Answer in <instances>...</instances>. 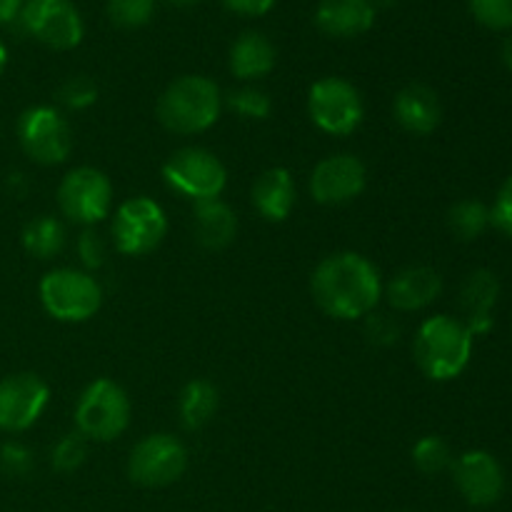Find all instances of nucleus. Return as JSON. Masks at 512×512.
Segmentation results:
<instances>
[{"instance_id":"aec40b11","label":"nucleus","mask_w":512,"mask_h":512,"mask_svg":"<svg viewBox=\"0 0 512 512\" xmlns=\"http://www.w3.org/2000/svg\"><path fill=\"white\" fill-rule=\"evenodd\" d=\"M253 208L263 215L268 223H283L290 218L298 200V190H295V180L288 168H268L255 178L253 190Z\"/></svg>"},{"instance_id":"72a5a7b5","label":"nucleus","mask_w":512,"mask_h":512,"mask_svg":"<svg viewBox=\"0 0 512 512\" xmlns=\"http://www.w3.org/2000/svg\"><path fill=\"white\" fill-rule=\"evenodd\" d=\"M365 335H368L370 345H375V348H390L400 340V325L393 315L370 313L365 318Z\"/></svg>"},{"instance_id":"a211bd4d","label":"nucleus","mask_w":512,"mask_h":512,"mask_svg":"<svg viewBox=\"0 0 512 512\" xmlns=\"http://www.w3.org/2000/svg\"><path fill=\"white\" fill-rule=\"evenodd\" d=\"M373 0H320L315 8V25L330 38H358L375 23Z\"/></svg>"},{"instance_id":"6e6552de","label":"nucleus","mask_w":512,"mask_h":512,"mask_svg":"<svg viewBox=\"0 0 512 512\" xmlns=\"http://www.w3.org/2000/svg\"><path fill=\"white\" fill-rule=\"evenodd\" d=\"M308 115L318 130L343 138L355 133L363 123V95L345 78H320L308 90Z\"/></svg>"},{"instance_id":"bb28decb","label":"nucleus","mask_w":512,"mask_h":512,"mask_svg":"<svg viewBox=\"0 0 512 512\" xmlns=\"http://www.w3.org/2000/svg\"><path fill=\"white\" fill-rule=\"evenodd\" d=\"M223 103L243 120H265L273 110V100L258 85H240L230 90L228 95H223Z\"/></svg>"},{"instance_id":"a19ab883","label":"nucleus","mask_w":512,"mask_h":512,"mask_svg":"<svg viewBox=\"0 0 512 512\" xmlns=\"http://www.w3.org/2000/svg\"><path fill=\"white\" fill-rule=\"evenodd\" d=\"M170 5H178V8H190V5H195L198 0H168Z\"/></svg>"},{"instance_id":"393cba45","label":"nucleus","mask_w":512,"mask_h":512,"mask_svg":"<svg viewBox=\"0 0 512 512\" xmlns=\"http://www.w3.org/2000/svg\"><path fill=\"white\" fill-rule=\"evenodd\" d=\"M490 208L480 200L465 198L455 203L448 213V228L460 243H473L488 230Z\"/></svg>"},{"instance_id":"2eb2a0df","label":"nucleus","mask_w":512,"mask_h":512,"mask_svg":"<svg viewBox=\"0 0 512 512\" xmlns=\"http://www.w3.org/2000/svg\"><path fill=\"white\" fill-rule=\"evenodd\" d=\"M453 483L463 500L473 508H490L505 493L503 465L488 450H468L450 465Z\"/></svg>"},{"instance_id":"f704fd0d","label":"nucleus","mask_w":512,"mask_h":512,"mask_svg":"<svg viewBox=\"0 0 512 512\" xmlns=\"http://www.w3.org/2000/svg\"><path fill=\"white\" fill-rule=\"evenodd\" d=\"M490 225H495L500 233L512 238V175L495 195V203L490 208Z\"/></svg>"},{"instance_id":"ea45409f","label":"nucleus","mask_w":512,"mask_h":512,"mask_svg":"<svg viewBox=\"0 0 512 512\" xmlns=\"http://www.w3.org/2000/svg\"><path fill=\"white\" fill-rule=\"evenodd\" d=\"M5 68H8V48H5V43L0 40V75H3Z\"/></svg>"},{"instance_id":"5701e85b","label":"nucleus","mask_w":512,"mask_h":512,"mask_svg":"<svg viewBox=\"0 0 512 512\" xmlns=\"http://www.w3.org/2000/svg\"><path fill=\"white\" fill-rule=\"evenodd\" d=\"M220 393L210 380L193 378L178 395V418L185 430H200L218 413Z\"/></svg>"},{"instance_id":"20e7f679","label":"nucleus","mask_w":512,"mask_h":512,"mask_svg":"<svg viewBox=\"0 0 512 512\" xmlns=\"http://www.w3.org/2000/svg\"><path fill=\"white\" fill-rule=\"evenodd\" d=\"M133 405L115 380L98 378L80 393L75 405V430L88 443H113L128 430Z\"/></svg>"},{"instance_id":"58836bf2","label":"nucleus","mask_w":512,"mask_h":512,"mask_svg":"<svg viewBox=\"0 0 512 512\" xmlns=\"http://www.w3.org/2000/svg\"><path fill=\"white\" fill-rule=\"evenodd\" d=\"M503 63L512 70V35H508L503 43Z\"/></svg>"},{"instance_id":"f03ea898","label":"nucleus","mask_w":512,"mask_h":512,"mask_svg":"<svg viewBox=\"0 0 512 512\" xmlns=\"http://www.w3.org/2000/svg\"><path fill=\"white\" fill-rule=\"evenodd\" d=\"M473 333L453 315H433L423 320L413 340L415 365L425 378L448 383L460 378L473 358Z\"/></svg>"},{"instance_id":"9d476101","label":"nucleus","mask_w":512,"mask_h":512,"mask_svg":"<svg viewBox=\"0 0 512 512\" xmlns=\"http://www.w3.org/2000/svg\"><path fill=\"white\" fill-rule=\"evenodd\" d=\"M110 230H113V243L118 253L140 258L160 248L168 235V215L153 198L138 195L118 205Z\"/></svg>"},{"instance_id":"7ed1b4c3","label":"nucleus","mask_w":512,"mask_h":512,"mask_svg":"<svg viewBox=\"0 0 512 512\" xmlns=\"http://www.w3.org/2000/svg\"><path fill=\"white\" fill-rule=\"evenodd\" d=\"M223 105V90L208 75H180L160 93L155 115L170 133L198 135L218 123Z\"/></svg>"},{"instance_id":"412c9836","label":"nucleus","mask_w":512,"mask_h":512,"mask_svg":"<svg viewBox=\"0 0 512 512\" xmlns=\"http://www.w3.org/2000/svg\"><path fill=\"white\" fill-rule=\"evenodd\" d=\"M275 63H278L275 45L270 43L268 35L258 33V30H248V33L238 35L235 43L230 45V73L243 80V83H255V80L270 75Z\"/></svg>"},{"instance_id":"4468645a","label":"nucleus","mask_w":512,"mask_h":512,"mask_svg":"<svg viewBox=\"0 0 512 512\" xmlns=\"http://www.w3.org/2000/svg\"><path fill=\"white\" fill-rule=\"evenodd\" d=\"M368 183V170L358 155L338 153L328 155L313 168L308 180V190L315 203L320 205H345L353 203Z\"/></svg>"},{"instance_id":"cd10ccee","label":"nucleus","mask_w":512,"mask_h":512,"mask_svg":"<svg viewBox=\"0 0 512 512\" xmlns=\"http://www.w3.org/2000/svg\"><path fill=\"white\" fill-rule=\"evenodd\" d=\"M105 13L113 25L123 30H138L155 15V0H108Z\"/></svg>"},{"instance_id":"c85d7f7f","label":"nucleus","mask_w":512,"mask_h":512,"mask_svg":"<svg viewBox=\"0 0 512 512\" xmlns=\"http://www.w3.org/2000/svg\"><path fill=\"white\" fill-rule=\"evenodd\" d=\"M85 458H88V440L78 430L65 433L50 450V465L55 473H75L78 468H83Z\"/></svg>"},{"instance_id":"ddd939ff","label":"nucleus","mask_w":512,"mask_h":512,"mask_svg":"<svg viewBox=\"0 0 512 512\" xmlns=\"http://www.w3.org/2000/svg\"><path fill=\"white\" fill-rule=\"evenodd\" d=\"M50 385L38 373H13L0 380V433L18 435L43 418Z\"/></svg>"},{"instance_id":"79ce46f5","label":"nucleus","mask_w":512,"mask_h":512,"mask_svg":"<svg viewBox=\"0 0 512 512\" xmlns=\"http://www.w3.org/2000/svg\"><path fill=\"white\" fill-rule=\"evenodd\" d=\"M395 0H373V5H375V10L378 8H390V5H393Z\"/></svg>"},{"instance_id":"6ab92c4d","label":"nucleus","mask_w":512,"mask_h":512,"mask_svg":"<svg viewBox=\"0 0 512 512\" xmlns=\"http://www.w3.org/2000/svg\"><path fill=\"white\" fill-rule=\"evenodd\" d=\"M393 115L403 130L413 135H430L443 120L438 93L425 83H410L395 95Z\"/></svg>"},{"instance_id":"39448f33","label":"nucleus","mask_w":512,"mask_h":512,"mask_svg":"<svg viewBox=\"0 0 512 512\" xmlns=\"http://www.w3.org/2000/svg\"><path fill=\"white\" fill-rule=\"evenodd\" d=\"M40 305L58 323H85L103 305V288L88 270L55 268L38 285Z\"/></svg>"},{"instance_id":"4c0bfd02","label":"nucleus","mask_w":512,"mask_h":512,"mask_svg":"<svg viewBox=\"0 0 512 512\" xmlns=\"http://www.w3.org/2000/svg\"><path fill=\"white\" fill-rule=\"evenodd\" d=\"M8 190L15 198H23L28 193V180H25L23 173H10L8 175Z\"/></svg>"},{"instance_id":"473e14b6","label":"nucleus","mask_w":512,"mask_h":512,"mask_svg":"<svg viewBox=\"0 0 512 512\" xmlns=\"http://www.w3.org/2000/svg\"><path fill=\"white\" fill-rule=\"evenodd\" d=\"M75 250H78L80 265L85 270H98L105 265V258H108V245H105L103 235L95 228H85L83 233L78 235V243H75Z\"/></svg>"},{"instance_id":"2f4dec72","label":"nucleus","mask_w":512,"mask_h":512,"mask_svg":"<svg viewBox=\"0 0 512 512\" xmlns=\"http://www.w3.org/2000/svg\"><path fill=\"white\" fill-rule=\"evenodd\" d=\"M35 458L30 453L28 445L18 443V440H8L0 445V473L8 478H28L33 473Z\"/></svg>"},{"instance_id":"7c9ffc66","label":"nucleus","mask_w":512,"mask_h":512,"mask_svg":"<svg viewBox=\"0 0 512 512\" xmlns=\"http://www.w3.org/2000/svg\"><path fill=\"white\" fill-rule=\"evenodd\" d=\"M470 13L490 30L512 28V0H468Z\"/></svg>"},{"instance_id":"dca6fc26","label":"nucleus","mask_w":512,"mask_h":512,"mask_svg":"<svg viewBox=\"0 0 512 512\" xmlns=\"http://www.w3.org/2000/svg\"><path fill=\"white\" fill-rule=\"evenodd\" d=\"M443 293V278L430 265H408L383 283V298L398 313H418Z\"/></svg>"},{"instance_id":"0eeeda50","label":"nucleus","mask_w":512,"mask_h":512,"mask_svg":"<svg viewBox=\"0 0 512 512\" xmlns=\"http://www.w3.org/2000/svg\"><path fill=\"white\" fill-rule=\"evenodd\" d=\"M20 150L33 163L53 168L73 153V130L65 115L53 105H33L23 110L15 125Z\"/></svg>"},{"instance_id":"423d86ee","label":"nucleus","mask_w":512,"mask_h":512,"mask_svg":"<svg viewBox=\"0 0 512 512\" xmlns=\"http://www.w3.org/2000/svg\"><path fill=\"white\" fill-rule=\"evenodd\" d=\"M163 180L170 190L193 203L215 200L223 195L228 185V170L223 160L210 150L188 145L170 155L163 163Z\"/></svg>"},{"instance_id":"b1692460","label":"nucleus","mask_w":512,"mask_h":512,"mask_svg":"<svg viewBox=\"0 0 512 512\" xmlns=\"http://www.w3.org/2000/svg\"><path fill=\"white\" fill-rule=\"evenodd\" d=\"M65 225L53 215H38L30 220L23 228L20 243H23L25 253L33 255L38 260H50L55 255L63 253L65 248Z\"/></svg>"},{"instance_id":"c9c22d12","label":"nucleus","mask_w":512,"mask_h":512,"mask_svg":"<svg viewBox=\"0 0 512 512\" xmlns=\"http://www.w3.org/2000/svg\"><path fill=\"white\" fill-rule=\"evenodd\" d=\"M225 8L235 15H245V18H260V15L270 13L275 0H223Z\"/></svg>"},{"instance_id":"f8f14e48","label":"nucleus","mask_w":512,"mask_h":512,"mask_svg":"<svg viewBox=\"0 0 512 512\" xmlns=\"http://www.w3.org/2000/svg\"><path fill=\"white\" fill-rule=\"evenodd\" d=\"M18 20L25 33L45 48L73 50L83 43V18L70 0H25Z\"/></svg>"},{"instance_id":"4be33fe9","label":"nucleus","mask_w":512,"mask_h":512,"mask_svg":"<svg viewBox=\"0 0 512 512\" xmlns=\"http://www.w3.org/2000/svg\"><path fill=\"white\" fill-rule=\"evenodd\" d=\"M235 233H238V215L228 203L220 198L195 203L193 235L198 245H203L205 250H223L233 243Z\"/></svg>"},{"instance_id":"f257e3e1","label":"nucleus","mask_w":512,"mask_h":512,"mask_svg":"<svg viewBox=\"0 0 512 512\" xmlns=\"http://www.w3.org/2000/svg\"><path fill=\"white\" fill-rule=\"evenodd\" d=\"M310 295L325 315L335 320H358L375 313L383 298V278L373 260L343 250L315 265Z\"/></svg>"},{"instance_id":"a878e982","label":"nucleus","mask_w":512,"mask_h":512,"mask_svg":"<svg viewBox=\"0 0 512 512\" xmlns=\"http://www.w3.org/2000/svg\"><path fill=\"white\" fill-rule=\"evenodd\" d=\"M453 450L440 435H425L413 445V465L423 475H440L453 465Z\"/></svg>"},{"instance_id":"c756f323","label":"nucleus","mask_w":512,"mask_h":512,"mask_svg":"<svg viewBox=\"0 0 512 512\" xmlns=\"http://www.w3.org/2000/svg\"><path fill=\"white\" fill-rule=\"evenodd\" d=\"M58 100L68 110H85L98 100V85L88 75H70L58 88Z\"/></svg>"},{"instance_id":"1a4fd4ad","label":"nucleus","mask_w":512,"mask_h":512,"mask_svg":"<svg viewBox=\"0 0 512 512\" xmlns=\"http://www.w3.org/2000/svg\"><path fill=\"white\" fill-rule=\"evenodd\" d=\"M58 208L70 223L93 228L113 210V183L93 165L68 170L58 185Z\"/></svg>"},{"instance_id":"f3484780","label":"nucleus","mask_w":512,"mask_h":512,"mask_svg":"<svg viewBox=\"0 0 512 512\" xmlns=\"http://www.w3.org/2000/svg\"><path fill=\"white\" fill-rule=\"evenodd\" d=\"M500 280L493 270L478 268L460 285V310L465 328L475 335H488L493 330V308L498 303Z\"/></svg>"},{"instance_id":"e433bc0d","label":"nucleus","mask_w":512,"mask_h":512,"mask_svg":"<svg viewBox=\"0 0 512 512\" xmlns=\"http://www.w3.org/2000/svg\"><path fill=\"white\" fill-rule=\"evenodd\" d=\"M23 3L25 0H0V25H5V23H10V20L18 18Z\"/></svg>"},{"instance_id":"9b49d317","label":"nucleus","mask_w":512,"mask_h":512,"mask_svg":"<svg viewBox=\"0 0 512 512\" xmlns=\"http://www.w3.org/2000/svg\"><path fill=\"white\" fill-rule=\"evenodd\" d=\"M188 450L175 435L153 433L140 438L128 455V478L143 488H165L183 478Z\"/></svg>"}]
</instances>
